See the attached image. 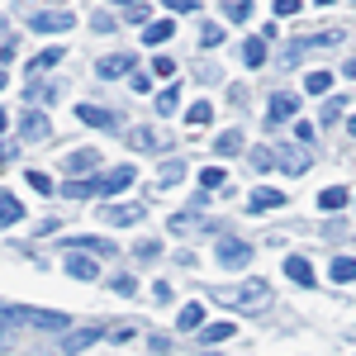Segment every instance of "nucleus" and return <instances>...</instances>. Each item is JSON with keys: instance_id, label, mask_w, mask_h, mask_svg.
Segmentation results:
<instances>
[{"instance_id": "f257e3e1", "label": "nucleus", "mask_w": 356, "mask_h": 356, "mask_svg": "<svg viewBox=\"0 0 356 356\" xmlns=\"http://www.w3.org/2000/svg\"><path fill=\"white\" fill-rule=\"evenodd\" d=\"M209 300H219L223 309L257 314V309H266V304H271V290H266L261 280H247V285H214V290H209Z\"/></svg>"}, {"instance_id": "f03ea898", "label": "nucleus", "mask_w": 356, "mask_h": 356, "mask_svg": "<svg viewBox=\"0 0 356 356\" xmlns=\"http://www.w3.org/2000/svg\"><path fill=\"white\" fill-rule=\"evenodd\" d=\"M5 318L15 328H38V332H67L72 318L57 314V309H24V304H5Z\"/></svg>"}, {"instance_id": "7ed1b4c3", "label": "nucleus", "mask_w": 356, "mask_h": 356, "mask_svg": "<svg viewBox=\"0 0 356 356\" xmlns=\"http://www.w3.org/2000/svg\"><path fill=\"white\" fill-rule=\"evenodd\" d=\"M252 257H257V247H252V243H238V238H228V243L214 247V261H219L223 271H243Z\"/></svg>"}, {"instance_id": "20e7f679", "label": "nucleus", "mask_w": 356, "mask_h": 356, "mask_svg": "<svg viewBox=\"0 0 356 356\" xmlns=\"http://www.w3.org/2000/svg\"><path fill=\"white\" fill-rule=\"evenodd\" d=\"M337 43H342V33H337V29H318V33H300V38L290 43V67H295V62H300V57L309 53V48H337Z\"/></svg>"}, {"instance_id": "39448f33", "label": "nucleus", "mask_w": 356, "mask_h": 356, "mask_svg": "<svg viewBox=\"0 0 356 356\" xmlns=\"http://www.w3.org/2000/svg\"><path fill=\"white\" fill-rule=\"evenodd\" d=\"M72 24H76V15H67V10H43V15H29V29H33V33H67Z\"/></svg>"}, {"instance_id": "423d86ee", "label": "nucleus", "mask_w": 356, "mask_h": 356, "mask_svg": "<svg viewBox=\"0 0 356 356\" xmlns=\"http://www.w3.org/2000/svg\"><path fill=\"white\" fill-rule=\"evenodd\" d=\"M147 214V204H100V223H114V228H129Z\"/></svg>"}, {"instance_id": "0eeeda50", "label": "nucleus", "mask_w": 356, "mask_h": 356, "mask_svg": "<svg viewBox=\"0 0 356 356\" xmlns=\"http://www.w3.org/2000/svg\"><path fill=\"white\" fill-rule=\"evenodd\" d=\"M62 266H67L72 280H95V275H100V261H95L90 252H67V257H62Z\"/></svg>"}, {"instance_id": "6e6552de", "label": "nucleus", "mask_w": 356, "mask_h": 356, "mask_svg": "<svg viewBox=\"0 0 356 356\" xmlns=\"http://www.w3.org/2000/svg\"><path fill=\"white\" fill-rule=\"evenodd\" d=\"M134 176H138V166H114V171H105V176L95 181V191L100 195H119V191L134 186Z\"/></svg>"}, {"instance_id": "1a4fd4ad", "label": "nucleus", "mask_w": 356, "mask_h": 356, "mask_svg": "<svg viewBox=\"0 0 356 356\" xmlns=\"http://www.w3.org/2000/svg\"><path fill=\"white\" fill-rule=\"evenodd\" d=\"M100 337H105V328H100V323H90V328H76V332H62V352L76 356V352H86L90 342H100Z\"/></svg>"}, {"instance_id": "9d476101", "label": "nucleus", "mask_w": 356, "mask_h": 356, "mask_svg": "<svg viewBox=\"0 0 356 356\" xmlns=\"http://www.w3.org/2000/svg\"><path fill=\"white\" fill-rule=\"evenodd\" d=\"M275 162H280V171H290V176H304V171H309V152L280 143V147H275Z\"/></svg>"}, {"instance_id": "9b49d317", "label": "nucleus", "mask_w": 356, "mask_h": 356, "mask_svg": "<svg viewBox=\"0 0 356 356\" xmlns=\"http://www.w3.org/2000/svg\"><path fill=\"white\" fill-rule=\"evenodd\" d=\"M280 204H285V195L271 191V186H257L252 200H247V209H252V214H271V209H280Z\"/></svg>"}, {"instance_id": "f8f14e48", "label": "nucleus", "mask_w": 356, "mask_h": 356, "mask_svg": "<svg viewBox=\"0 0 356 356\" xmlns=\"http://www.w3.org/2000/svg\"><path fill=\"white\" fill-rule=\"evenodd\" d=\"M67 252H90V257H114V243H105V238H86V233H76V238H67Z\"/></svg>"}, {"instance_id": "ddd939ff", "label": "nucleus", "mask_w": 356, "mask_h": 356, "mask_svg": "<svg viewBox=\"0 0 356 356\" xmlns=\"http://www.w3.org/2000/svg\"><path fill=\"white\" fill-rule=\"evenodd\" d=\"M62 166H67V176H86V171L100 166V152H95V147H81V152H72Z\"/></svg>"}, {"instance_id": "4468645a", "label": "nucleus", "mask_w": 356, "mask_h": 356, "mask_svg": "<svg viewBox=\"0 0 356 356\" xmlns=\"http://www.w3.org/2000/svg\"><path fill=\"white\" fill-rule=\"evenodd\" d=\"M300 114V100L295 95H275L271 110H266V124H285V119H295Z\"/></svg>"}, {"instance_id": "2eb2a0df", "label": "nucleus", "mask_w": 356, "mask_h": 356, "mask_svg": "<svg viewBox=\"0 0 356 356\" xmlns=\"http://www.w3.org/2000/svg\"><path fill=\"white\" fill-rule=\"evenodd\" d=\"M95 72H100L105 81H110V76H124V72H134V53H114V57H105Z\"/></svg>"}, {"instance_id": "dca6fc26", "label": "nucleus", "mask_w": 356, "mask_h": 356, "mask_svg": "<svg viewBox=\"0 0 356 356\" xmlns=\"http://www.w3.org/2000/svg\"><path fill=\"white\" fill-rule=\"evenodd\" d=\"M19 219H24V204L10 191H0V228H10V223H19Z\"/></svg>"}, {"instance_id": "f3484780", "label": "nucleus", "mask_w": 356, "mask_h": 356, "mask_svg": "<svg viewBox=\"0 0 356 356\" xmlns=\"http://www.w3.org/2000/svg\"><path fill=\"white\" fill-rule=\"evenodd\" d=\"M328 280H337V285H352V280H356V257H332Z\"/></svg>"}, {"instance_id": "a211bd4d", "label": "nucleus", "mask_w": 356, "mask_h": 356, "mask_svg": "<svg viewBox=\"0 0 356 356\" xmlns=\"http://www.w3.org/2000/svg\"><path fill=\"white\" fill-rule=\"evenodd\" d=\"M171 33H176V19H152V24L143 29V43H152V48H157V43L171 38Z\"/></svg>"}, {"instance_id": "6ab92c4d", "label": "nucleus", "mask_w": 356, "mask_h": 356, "mask_svg": "<svg viewBox=\"0 0 356 356\" xmlns=\"http://www.w3.org/2000/svg\"><path fill=\"white\" fill-rule=\"evenodd\" d=\"M285 275H290L295 285H314V266H309L304 257H285Z\"/></svg>"}, {"instance_id": "aec40b11", "label": "nucleus", "mask_w": 356, "mask_h": 356, "mask_svg": "<svg viewBox=\"0 0 356 356\" xmlns=\"http://www.w3.org/2000/svg\"><path fill=\"white\" fill-rule=\"evenodd\" d=\"M176 323H181V332H200L204 328V304H186Z\"/></svg>"}, {"instance_id": "412c9836", "label": "nucleus", "mask_w": 356, "mask_h": 356, "mask_svg": "<svg viewBox=\"0 0 356 356\" xmlns=\"http://www.w3.org/2000/svg\"><path fill=\"white\" fill-rule=\"evenodd\" d=\"M24 138H33V143H43V138H48V114L29 110V114H24Z\"/></svg>"}, {"instance_id": "4be33fe9", "label": "nucleus", "mask_w": 356, "mask_h": 356, "mask_svg": "<svg viewBox=\"0 0 356 356\" xmlns=\"http://www.w3.org/2000/svg\"><path fill=\"white\" fill-rule=\"evenodd\" d=\"M81 124H95V129H114V114L110 110H100V105H81Z\"/></svg>"}, {"instance_id": "5701e85b", "label": "nucleus", "mask_w": 356, "mask_h": 356, "mask_svg": "<svg viewBox=\"0 0 356 356\" xmlns=\"http://www.w3.org/2000/svg\"><path fill=\"white\" fill-rule=\"evenodd\" d=\"M214 152H219V157H233V152H243V134H238V129L219 134V138H214Z\"/></svg>"}, {"instance_id": "b1692460", "label": "nucleus", "mask_w": 356, "mask_h": 356, "mask_svg": "<svg viewBox=\"0 0 356 356\" xmlns=\"http://www.w3.org/2000/svg\"><path fill=\"white\" fill-rule=\"evenodd\" d=\"M243 62L247 67H261V62H266V38H247L243 43Z\"/></svg>"}, {"instance_id": "393cba45", "label": "nucleus", "mask_w": 356, "mask_h": 356, "mask_svg": "<svg viewBox=\"0 0 356 356\" xmlns=\"http://www.w3.org/2000/svg\"><path fill=\"white\" fill-rule=\"evenodd\" d=\"M62 48H43V53L33 57V62H29V76H33V72H48V67H57V62H62Z\"/></svg>"}, {"instance_id": "a878e982", "label": "nucleus", "mask_w": 356, "mask_h": 356, "mask_svg": "<svg viewBox=\"0 0 356 356\" xmlns=\"http://www.w3.org/2000/svg\"><path fill=\"white\" fill-rule=\"evenodd\" d=\"M342 204H347V191H342V186H328V191L318 195V209H328V214H337Z\"/></svg>"}, {"instance_id": "bb28decb", "label": "nucleus", "mask_w": 356, "mask_h": 356, "mask_svg": "<svg viewBox=\"0 0 356 356\" xmlns=\"http://www.w3.org/2000/svg\"><path fill=\"white\" fill-rule=\"evenodd\" d=\"M209 119H214V105H209V100H195L191 110H186V124H195V129L209 124Z\"/></svg>"}, {"instance_id": "cd10ccee", "label": "nucleus", "mask_w": 356, "mask_h": 356, "mask_svg": "<svg viewBox=\"0 0 356 356\" xmlns=\"http://www.w3.org/2000/svg\"><path fill=\"white\" fill-rule=\"evenodd\" d=\"M200 228H209V223L195 214H171V233H200Z\"/></svg>"}, {"instance_id": "c85d7f7f", "label": "nucleus", "mask_w": 356, "mask_h": 356, "mask_svg": "<svg viewBox=\"0 0 356 356\" xmlns=\"http://www.w3.org/2000/svg\"><path fill=\"white\" fill-rule=\"evenodd\" d=\"M328 86H332V72H309V76H304V90H309V95H323Z\"/></svg>"}, {"instance_id": "c756f323", "label": "nucleus", "mask_w": 356, "mask_h": 356, "mask_svg": "<svg viewBox=\"0 0 356 356\" xmlns=\"http://www.w3.org/2000/svg\"><path fill=\"white\" fill-rule=\"evenodd\" d=\"M252 171H275V147H252Z\"/></svg>"}, {"instance_id": "7c9ffc66", "label": "nucleus", "mask_w": 356, "mask_h": 356, "mask_svg": "<svg viewBox=\"0 0 356 356\" xmlns=\"http://www.w3.org/2000/svg\"><path fill=\"white\" fill-rule=\"evenodd\" d=\"M223 15H228L233 24H243L247 15H252V0H223Z\"/></svg>"}, {"instance_id": "2f4dec72", "label": "nucleus", "mask_w": 356, "mask_h": 356, "mask_svg": "<svg viewBox=\"0 0 356 356\" xmlns=\"http://www.w3.org/2000/svg\"><path fill=\"white\" fill-rule=\"evenodd\" d=\"M233 323H209V328H200V337H204V342H228V337H233Z\"/></svg>"}, {"instance_id": "473e14b6", "label": "nucleus", "mask_w": 356, "mask_h": 356, "mask_svg": "<svg viewBox=\"0 0 356 356\" xmlns=\"http://www.w3.org/2000/svg\"><path fill=\"white\" fill-rule=\"evenodd\" d=\"M200 181H204V191H223V186H228V171H223V166H204Z\"/></svg>"}, {"instance_id": "72a5a7b5", "label": "nucleus", "mask_w": 356, "mask_h": 356, "mask_svg": "<svg viewBox=\"0 0 356 356\" xmlns=\"http://www.w3.org/2000/svg\"><path fill=\"white\" fill-rule=\"evenodd\" d=\"M181 176H186V162H166V166H162V176H157V181H162V186H176Z\"/></svg>"}, {"instance_id": "f704fd0d", "label": "nucleus", "mask_w": 356, "mask_h": 356, "mask_svg": "<svg viewBox=\"0 0 356 356\" xmlns=\"http://www.w3.org/2000/svg\"><path fill=\"white\" fill-rule=\"evenodd\" d=\"M86 195H100L95 181H72V186H67V200H86Z\"/></svg>"}, {"instance_id": "c9c22d12", "label": "nucleus", "mask_w": 356, "mask_h": 356, "mask_svg": "<svg viewBox=\"0 0 356 356\" xmlns=\"http://www.w3.org/2000/svg\"><path fill=\"white\" fill-rule=\"evenodd\" d=\"M176 90H181V86H171V90L157 95V114H176Z\"/></svg>"}, {"instance_id": "e433bc0d", "label": "nucleus", "mask_w": 356, "mask_h": 356, "mask_svg": "<svg viewBox=\"0 0 356 356\" xmlns=\"http://www.w3.org/2000/svg\"><path fill=\"white\" fill-rule=\"evenodd\" d=\"M134 257H138V261H157V257H162V247H157V243H138Z\"/></svg>"}, {"instance_id": "4c0bfd02", "label": "nucleus", "mask_w": 356, "mask_h": 356, "mask_svg": "<svg viewBox=\"0 0 356 356\" xmlns=\"http://www.w3.org/2000/svg\"><path fill=\"white\" fill-rule=\"evenodd\" d=\"M304 10V0H275V15H280V19H290V15H300Z\"/></svg>"}, {"instance_id": "58836bf2", "label": "nucleus", "mask_w": 356, "mask_h": 356, "mask_svg": "<svg viewBox=\"0 0 356 356\" xmlns=\"http://www.w3.org/2000/svg\"><path fill=\"white\" fill-rule=\"evenodd\" d=\"M337 119H342V100H337V95H332L328 105H323V124H328V129H332V124H337Z\"/></svg>"}, {"instance_id": "ea45409f", "label": "nucleus", "mask_w": 356, "mask_h": 356, "mask_svg": "<svg viewBox=\"0 0 356 356\" xmlns=\"http://www.w3.org/2000/svg\"><path fill=\"white\" fill-rule=\"evenodd\" d=\"M110 285L119 290V295H138V280H134V275H114Z\"/></svg>"}, {"instance_id": "a19ab883", "label": "nucleus", "mask_w": 356, "mask_h": 356, "mask_svg": "<svg viewBox=\"0 0 356 356\" xmlns=\"http://www.w3.org/2000/svg\"><path fill=\"white\" fill-rule=\"evenodd\" d=\"M166 10H176V15H195L200 10V0H162Z\"/></svg>"}, {"instance_id": "79ce46f5", "label": "nucleus", "mask_w": 356, "mask_h": 356, "mask_svg": "<svg viewBox=\"0 0 356 356\" xmlns=\"http://www.w3.org/2000/svg\"><path fill=\"white\" fill-rule=\"evenodd\" d=\"M200 43H204V48H214V43H223V29H219V24H204V33H200Z\"/></svg>"}, {"instance_id": "37998d69", "label": "nucleus", "mask_w": 356, "mask_h": 356, "mask_svg": "<svg viewBox=\"0 0 356 356\" xmlns=\"http://www.w3.org/2000/svg\"><path fill=\"white\" fill-rule=\"evenodd\" d=\"M29 186H33V191H38V195H48V191H53V181H48L43 171H29Z\"/></svg>"}, {"instance_id": "c03bdc74", "label": "nucleus", "mask_w": 356, "mask_h": 356, "mask_svg": "<svg viewBox=\"0 0 356 356\" xmlns=\"http://www.w3.org/2000/svg\"><path fill=\"white\" fill-rule=\"evenodd\" d=\"M124 19H129V24H143V19H147V0H138V5H129V15H124Z\"/></svg>"}, {"instance_id": "a18cd8bd", "label": "nucleus", "mask_w": 356, "mask_h": 356, "mask_svg": "<svg viewBox=\"0 0 356 356\" xmlns=\"http://www.w3.org/2000/svg\"><path fill=\"white\" fill-rule=\"evenodd\" d=\"M129 90H138V95H143V90H152V76H147V72H134V81H129Z\"/></svg>"}, {"instance_id": "49530a36", "label": "nucleus", "mask_w": 356, "mask_h": 356, "mask_svg": "<svg viewBox=\"0 0 356 356\" xmlns=\"http://www.w3.org/2000/svg\"><path fill=\"white\" fill-rule=\"evenodd\" d=\"M152 72H157V76H171V72H176V62H171V57H157V62H152Z\"/></svg>"}, {"instance_id": "de8ad7c7", "label": "nucleus", "mask_w": 356, "mask_h": 356, "mask_svg": "<svg viewBox=\"0 0 356 356\" xmlns=\"http://www.w3.org/2000/svg\"><path fill=\"white\" fill-rule=\"evenodd\" d=\"M152 300H157V304L171 300V285H166V280H162V285H152Z\"/></svg>"}, {"instance_id": "09e8293b", "label": "nucleus", "mask_w": 356, "mask_h": 356, "mask_svg": "<svg viewBox=\"0 0 356 356\" xmlns=\"http://www.w3.org/2000/svg\"><path fill=\"white\" fill-rule=\"evenodd\" d=\"M15 152H19L15 143H0V162H15Z\"/></svg>"}, {"instance_id": "8fccbe9b", "label": "nucleus", "mask_w": 356, "mask_h": 356, "mask_svg": "<svg viewBox=\"0 0 356 356\" xmlns=\"http://www.w3.org/2000/svg\"><path fill=\"white\" fill-rule=\"evenodd\" d=\"M342 72H347V76H356V57H352V62H347V67H342Z\"/></svg>"}, {"instance_id": "3c124183", "label": "nucleus", "mask_w": 356, "mask_h": 356, "mask_svg": "<svg viewBox=\"0 0 356 356\" xmlns=\"http://www.w3.org/2000/svg\"><path fill=\"white\" fill-rule=\"evenodd\" d=\"M347 134H352V138H356V114H352V119H347Z\"/></svg>"}, {"instance_id": "603ef678", "label": "nucleus", "mask_w": 356, "mask_h": 356, "mask_svg": "<svg viewBox=\"0 0 356 356\" xmlns=\"http://www.w3.org/2000/svg\"><path fill=\"white\" fill-rule=\"evenodd\" d=\"M0 134H5V110H0Z\"/></svg>"}, {"instance_id": "864d4df0", "label": "nucleus", "mask_w": 356, "mask_h": 356, "mask_svg": "<svg viewBox=\"0 0 356 356\" xmlns=\"http://www.w3.org/2000/svg\"><path fill=\"white\" fill-rule=\"evenodd\" d=\"M318 5H332V0H318Z\"/></svg>"}]
</instances>
